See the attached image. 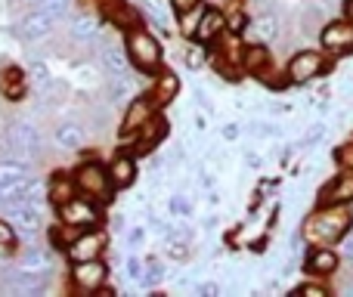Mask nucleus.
Segmentation results:
<instances>
[{"label":"nucleus","mask_w":353,"mask_h":297,"mask_svg":"<svg viewBox=\"0 0 353 297\" xmlns=\"http://www.w3.org/2000/svg\"><path fill=\"white\" fill-rule=\"evenodd\" d=\"M347 229H350V214L344 211V205H325L323 211L307 220L304 236L319 245H329L335 238H341Z\"/></svg>","instance_id":"f257e3e1"},{"label":"nucleus","mask_w":353,"mask_h":297,"mask_svg":"<svg viewBox=\"0 0 353 297\" xmlns=\"http://www.w3.org/2000/svg\"><path fill=\"white\" fill-rule=\"evenodd\" d=\"M74 186H78L81 192H87L90 198L109 201V195H112V189H115V183H112L109 170H105L103 164L87 161V164H81L78 174H74Z\"/></svg>","instance_id":"f03ea898"},{"label":"nucleus","mask_w":353,"mask_h":297,"mask_svg":"<svg viewBox=\"0 0 353 297\" xmlns=\"http://www.w3.org/2000/svg\"><path fill=\"white\" fill-rule=\"evenodd\" d=\"M128 56L134 59L137 68H143V72H149V68H155L161 62V47L159 41H155L149 31L137 28L128 34Z\"/></svg>","instance_id":"7ed1b4c3"},{"label":"nucleus","mask_w":353,"mask_h":297,"mask_svg":"<svg viewBox=\"0 0 353 297\" xmlns=\"http://www.w3.org/2000/svg\"><path fill=\"white\" fill-rule=\"evenodd\" d=\"M59 217L62 223L68 226V229L81 232V229H93V226L99 223V211L93 201L87 198H78V195H72L68 201H62L59 205Z\"/></svg>","instance_id":"20e7f679"},{"label":"nucleus","mask_w":353,"mask_h":297,"mask_svg":"<svg viewBox=\"0 0 353 297\" xmlns=\"http://www.w3.org/2000/svg\"><path fill=\"white\" fill-rule=\"evenodd\" d=\"M105 279H109V269H105V263H99L97 257H93V260H78L72 269V282L81 291H99V288L105 285Z\"/></svg>","instance_id":"39448f33"},{"label":"nucleus","mask_w":353,"mask_h":297,"mask_svg":"<svg viewBox=\"0 0 353 297\" xmlns=\"http://www.w3.org/2000/svg\"><path fill=\"white\" fill-rule=\"evenodd\" d=\"M323 65H325L323 53H316V50H301V53L288 62V81H294V84L313 81L316 74H323Z\"/></svg>","instance_id":"423d86ee"},{"label":"nucleus","mask_w":353,"mask_h":297,"mask_svg":"<svg viewBox=\"0 0 353 297\" xmlns=\"http://www.w3.org/2000/svg\"><path fill=\"white\" fill-rule=\"evenodd\" d=\"M103 248H105V236L90 229V232H78V236L65 245V254L72 263H78V260H93V257H99Z\"/></svg>","instance_id":"0eeeda50"},{"label":"nucleus","mask_w":353,"mask_h":297,"mask_svg":"<svg viewBox=\"0 0 353 297\" xmlns=\"http://www.w3.org/2000/svg\"><path fill=\"white\" fill-rule=\"evenodd\" d=\"M319 41H323V47L329 50V53H347L353 50V22H332L325 25L323 31H319Z\"/></svg>","instance_id":"6e6552de"},{"label":"nucleus","mask_w":353,"mask_h":297,"mask_svg":"<svg viewBox=\"0 0 353 297\" xmlns=\"http://www.w3.org/2000/svg\"><path fill=\"white\" fill-rule=\"evenodd\" d=\"M155 115V99L140 96L134 103H128V112H124V124H121V136H134L149 118Z\"/></svg>","instance_id":"1a4fd4ad"},{"label":"nucleus","mask_w":353,"mask_h":297,"mask_svg":"<svg viewBox=\"0 0 353 297\" xmlns=\"http://www.w3.org/2000/svg\"><path fill=\"white\" fill-rule=\"evenodd\" d=\"M165 134H168V121L161 115H152L140 130H137V152H140V155L152 152L161 140H165Z\"/></svg>","instance_id":"9d476101"},{"label":"nucleus","mask_w":353,"mask_h":297,"mask_svg":"<svg viewBox=\"0 0 353 297\" xmlns=\"http://www.w3.org/2000/svg\"><path fill=\"white\" fill-rule=\"evenodd\" d=\"M323 201L325 205H347V201H353V170L338 174L335 180L323 189Z\"/></svg>","instance_id":"9b49d317"},{"label":"nucleus","mask_w":353,"mask_h":297,"mask_svg":"<svg viewBox=\"0 0 353 297\" xmlns=\"http://www.w3.org/2000/svg\"><path fill=\"white\" fill-rule=\"evenodd\" d=\"M6 140H10V146L19 149V152H34L37 146H41V136H37V130L31 127L28 121L12 124L10 134H6Z\"/></svg>","instance_id":"f8f14e48"},{"label":"nucleus","mask_w":353,"mask_h":297,"mask_svg":"<svg viewBox=\"0 0 353 297\" xmlns=\"http://www.w3.org/2000/svg\"><path fill=\"white\" fill-rule=\"evenodd\" d=\"M50 28H53V19H50L47 12L41 10V6L22 19V34L28 37V41H41V37H47Z\"/></svg>","instance_id":"ddd939ff"},{"label":"nucleus","mask_w":353,"mask_h":297,"mask_svg":"<svg viewBox=\"0 0 353 297\" xmlns=\"http://www.w3.org/2000/svg\"><path fill=\"white\" fill-rule=\"evenodd\" d=\"M226 28V16L220 10H205L199 19V28H195V37L199 41H214L220 31Z\"/></svg>","instance_id":"4468645a"},{"label":"nucleus","mask_w":353,"mask_h":297,"mask_svg":"<svg viewBox=\"0 0 353 297\" xmlns=\"http://www.w3.org/2000/svg\"><path fill=\"white\" fill-rule=\"evenodd\" d=\"M307 269L313 276H329L338 269V254L332 248H313L310 257H307Z\"/></svg>","instance_id":"2eb2a0df"},{"label":"nucleus","mask_w":353,"mask_h":297,"mask_svg":"<svg viewBox=\"0 0 353 297\" xmlns=\"http://www.w3.org/2000/svg\"><path fill=\"white\" fill-rule=\"evenodd\" d=\"M176 90H180V81H176V74H171V72L159 74V81L152 84V99H155V105L171 103V99L176 96Z\"/></svg>","instance_id":"dca6fc26"},{"label":"nucleus","mask_w":353,"mask_h":297,"mask_svg":"<svg viewBox=\"0 0 353 297\" xmlns=\"http://www.w3.org/2000/svg\"><path fill=\"white\" fill-rule=\"evenodd\" d=\"M109 176H112V183H115V189L118 186H130V183H134V176H137L134 158H128V155L115 158V161H112V167H109Z\"/></svg>","instance_id":"f3484780"},{"label":"nucleus","mask_w":353,"mask_h":297,"mask_svg":"<svg viewBox=\"0 0 353 297\" xmlns=\"http://www.w3.org/2000/svg\"><path fill=\"white\" fill-rule=\"evenodd\" d=\"M99 59H103L105 72L109 74H124L128 72V47H103L99 50Z\"/></svg>","instance_id":"a211bd4d"},{"label":"nucleus","mask_w":353,"mask_h":297,"mask_svg":"<svg viewBox=\"0 0 353 297\" xmlns=\"http://www.w3.org/2000/svg\"><path fill=\"white\" fill-rule=\"evenodd\" d=\"M242 65L251 68V74H261L270 68V53L267 47H261V43H254V47H245L242 50Z\"/></svg>","instance_id":"6ab92c4d"},{"label":"nucleus","mask_w":353,"mask_h":297,"mask_svg":"<svg viewBox=\"0 0 353 297\" xmlns=\"http://www.w3.org/2000/svg\"><path fill=\"white\" fill-rule=\"evenodd\" d=\"M47 267H50V254H47V251L28 248L22 254V269H25V273H37V276H41Z\"/></svg>","instance_id":"aec40b11"},{"label":"nucleus","mask_w":353,"mask_h":297,"mask_svg":"<svg viewBox=\"0 0 353 297\" xmlns=\"http://www.w3.org/2000/svg\"><path fill=\"white\" fill-rule=\"evenodd\" d=\"M72 34H74V41H97V37H99V22H97V19H90V16L74 19Z\"/></svg>","instance_id":"412c9836"},{"label":"nucleus","mask_w":353,"mask_h":297,"mask_svg":"<svg viewBox=\"0 0 353 297\" xmlns=\"http://www.w3.org/2000/svg\"><path fill=\"white\" fill-rule=\"evenodd\" d=\"M22 87H25L22 72H19V68H6V74L0 78V90H3L10 99H19L22 96Z\"/></svg>","instance_id":"4be33fe9"},{"label":"nucleus","mask_w":353,"mask_h":297,"mask_svg":"<svg viewBox=\"0 0 353 297\" xmlns=\"http://www.w3.org/2000/svg\"><path fill=\"white\" fill-rule=\"evenodd\" d=\"M72 195H78V186H74V176H59V180H53V186H50V198H53L56 205L68 201Z\"/></svg>","instance_id":"5701e85b"},{"label":"nucleus","mask_w":353,"mask_h":297,"mask_svg":"<svg viewBox=\"0 0 353 297\" xmlns=\"http://www.w3.org/2000/svg\"><path fill=\"white\" fill-rule=\"evenodd\" d=\"M81 127L78 124H59L56 127V143H59L62 149H78L81 146Z\"/></svg>","instance_id":"b1692460"},{"label":"nucleus","mask_w":353,"mask_h":297,"mask_svg":"<svg viewBox=\"0 0 353 297\" xmlns=\"http://www.w3.org/2000/svg\"><path fill=\"white\" fill-rule=\"evenodd\" d=\"M37 6H41L43 12H47L53 22H59V19L68 16V10H72V0H37Z\"/></svg>","instance_id":"393cba45"},{"label":"nucleus","mask_w":353,"mask_h":297,"mask_svg":"<svg viewBox=\"0 0 353 297\" xmlns=\"http://www.w3.org/2000/svg\"><path fill=\"white\" fill-rule=\"evenodd\" d=\"M201 6H195V10L183 12V34H195V28H199V19H201Z\"/></svg>","instance_id":"a878e982"},{"label":"nucleus","mask_w":353,"mask_h":297,"mask_svg":"<svg viewBox=\"0 0 353 297\" xmlns=\"http://www.w3.org/2000/svg\"><path fill=\"white\" fill-rule=\"evenodd\" d=\"M257 34H261V37H276V25H273V19L263 16L261 22H257Z\"/></svg>","instance_id":"bb28decb"},{"label":"nucleus","mask_w":353,"mask_h":297,"mask_svg":"<svg viewBox=\"0 0 353 297\" xmlns=\"http://www.w3.org/2000/svg\"><path fill=\"white\" fill-rule=\"evenodd\" d=\"M171 3H174L176 16H183V12H189V10H195V6H201V0H171Z\"/></svg>","instance_id":"cd10ccee"},{"label":"nucleus","mask_w":353,"mask_h":297,"mask_svg":"<svg viewBox=\"0 0 353 297\" xmlns=\"http://www.w3.org/2000/svg\"><path fill=\"white\" fill-rule=\"evenodd\" d=\"M47 65H43V62H34V65H31V78L37 81V84H47Z\"/></svg>","instance_id":"c85d7f7f"},{"label":"nucleus","mask_w":353,"mask_h":297,"mask_svg":"<svg viewBox=\"0 0 353 297\" xmlns=\"http://www.w3.org/2000/svg\"><path fill=\"white\" fill-rule=\"evenodd\" d=\"M294 294H313V297H325V285H298Z\"/></svg>","instance_id":"c756f323"},{"label":"nucleus","mask_w":353,"mask_h":297,"mask_svg":"<svg viewBox=\"0 0 353 297\" xmlns=\"http://www.w3.org/2000/svg\"><path fill=\"white\" fill-rule=\"evenodd\" d=\"M12 226H10V220H0V245H12Z\"/></svg>","instance_id":"7c9ffc66"},{"label":"nucleus","mask_w":353,"mask_h":297,"mask_svg":"<svg viewBox=\"0 0 353 297\" xmlns=\"http://www.w3.org/2000/svg\"><path fill=\"white\" fill-rule=\"evenodd\" d=\"M171 211L174 214H189V201L183 198V195H176V198L171 201Z\"/></svg>","instance_id":"2f4dec72"},{"label":"nucleus","mask_w":353,"mask_h":297,"mask_svg":"<svg viewBox=\"0 0 353 297\" xmlns=\"http://www.w3.org/2000/svg\"><path fill=\"white\" fill-rule=\"evenodd\" d=\"M344 19L353 22V0H344Z\"/></svg>","instance_id":"473e14b6"}]
</instances>
